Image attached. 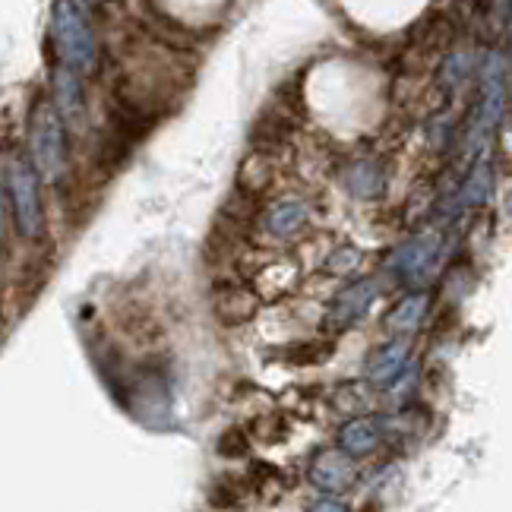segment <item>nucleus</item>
Wrapping results in <instances>:
<instances>
[{"instance_id": "7ed1b4c3", "label": "nucleus", "mask_w": 512, "mask_h": 512, "mask_svg": "<svg viewBox=\"0 0 512 512\" xmlns=\"http://www.w3.org/2000/svg\"><path fill=\"white\" fill-rule=\"evenodd\" d=\"M7 187H10V203L16 212V225L26 238H38L45 225L42 212V196H38V171L29 159L16 155L7 165Z\"/></svg>"}, {"instance_id": "6ab92c4d", "label": "nucleus", "mask_w": 512, "mask_h": 512, "mask_svg": "<svg viewBox=\"0 0 512 512\" xmlns=\"http://www.w3.org/2000/svg\"><path fill=\"white\" fill-rule=\"evenodd\" d=\"M310 512H348L339 500H320V503H313Z\"/></svg>"}, {"instance_id": "6e6552de", "label": "nucleus", "mask_w": 512, "mask_h": 512, "mask_svg": "<svg viewBox=\"0 0 512 512\" xmlns=\"http://www.w3.org/2000/svg\"><path fill=\"white\" fill-rule=\"evenodd\" d=\"M307 203L301 200H282V203H272L269 212H266V231L275 234V238H291V234H298L304 225H307Z\"/></svg>"}, {"instance_id": "f8f14e48", "label": "nucleus", "mask_w": 512, "mask_h": 512, "mask_svg": "<svg viewBox=\"0 0 512 512\" xmlns=\"http://www.w3.org/2000/svg\"><path fill=\"white\" fill-rule=\"evenodd\" d=\"M490 190H494V168H490L487 159H478L475 168L468 171L465 184H462V190L456 196V203H459V209H478V206L487 203Z\"/></svg>"}, {"instance_id": "0eeeda50", "label": "nucleus", "mask_w": 512, "mask_h": 512, "mask_svg": "<svg viewBox=\"0 0 512 512\" xmlns=\"http://www.w3.org/2000/svg\"><path fill=\"white\" fill-rule=\"evenodd\" d=\"M310 481L320 490H326V494H342L354 481V468L339 452H326V456H320L310 465Z\"/></svg>"}, {"instance_id": "ddd939ff", "label": "nucleus", "mask_w": 512, "mask_h": 512, "mask_svg": "<svg viewBox=\"0 0 512 512\" xmlns=\"http://www.w3.org/2000/svg\"><path fill=\"white\" fill-rule=\"evenodd\" d=\"M405 358H408V345L402 339L383 345L380 351H373V358L367 364V377L373 383H389L399 377V370L405 367Z\"/></svg>"}, {"instance_id": "9b49d317", "label": "nucleus", "mask_w": 512, "mask_h": 512, "mask_svg": "<svg viewBox=\"0 0 512 512\" xmlns=\"http://www.w3.org/2000/svg\"><path fill=\"white\" fill-rule=\"evenodd\" d=\"M345 187L358 200H373L383 193V165L377 159H361L345 171Z\"/></svg>"}, {"instance_id": "aec40b11", "label": "nucleus", "mask_w": 512, "mask_h": 512, "mask_svg": "<svg viewBox=\"0 0 512 512\" xmlns=\"http://www.w3.org/2000/svg\"><path fill=\"white\" fill-rule=\"evenodd\" d=\"M506 215L512 219V190H509V196H506Z\"/></svg>"}, {"instance_id": "f257e3e1", "label": "nucleus", "mask_w": 512, "mask_h": 512, "mask_svg": "<svg viewBox=\"0 0 512 512\" xmlns=\"http://www.w3.org/2000/svg\"><path fill=\"white\" fill-rule=\"evenodd\" d=\"M54 38L61 48L64 64L73 73H86L95 64V35L86 13L76 0H57L54 7Z\"/></svg>"}, {"instance_id": "a211bd4d", "label": "nucleus", "mask_w": 512, "mask_h": 512, "mask_svg": "<svg viewBox=\"0 0 512 512\" xmlns=\"http://www.w3.org/2000/svg\"><path fill=\"white\" fill-rule=\"evenodd\" d=\"M247 437L244 433H238V430H228L225 437L219 440V452H225V456H244L247 452Z\"/></svg>"}, {"instance_id": "9d476101", "label": "nucleus", "mask_w": 512, "mask_h": 512, "mask_svg": "<svg viewBox=\"0 0 512 512\" xmlns=\"http://www.w3.org/2000/svg\"><path fill=\"white\" fill-rule=\"evenodd\" d=\"M380 443V424L373 418H351L339 430V446L345 456H367Z\"/></svg>"}, {"instance_id": "4468645a", "label": "nucleus", "mask_w": 512, "mask_h": 512, "mask_svg": "<svg viewBox=\"0 0 512 512\" xmlns=\"http://www.w3.org/2000/svg\"><path fill=\"white\" fill-rule=\"evenodd\" d=\"M253 310H256V298L250 291H231L219 304V317L228 326H238V323H247L253 317Z\"/></svg>"}, {"instance_id": "2eb2a0df", "label": "nucleus", "mask_w": 512, "mask_h": 512, "mask_svg": "<svg viewBox=\"0 0 512 512\" xmlns=\"http://www.w3.org/2000/svg\"><path fill=\"white\" fill-rule=\"evenodd\" d=\"M54 86H57V105H61V111H64L67 117L80 114V108H83V95H80V83H76V73H73L70 67H61V70H57Z\"/></svg>"}, {"instance_id": "dca6fc26", "label": "nucleus", "mask_w": 512, "mask_h": 512, "mask_svg": "<svg viewBox=\"0 0 512 512\" xmlns=\"http://www.w3.org/2000/svg\"><path fill=\"white\" fill-rule=\"evenodd\" d=\"M468 73H471V54L468 51H456L446 61V67H443V83H446V89L459 92L462 83L468 80Z\"/></svg>"}, {"instance_id": "1a4fd4ad", "label": "nucleus", "mask_w": 512, "mask_h": 512, "mask_svg": "<svg viewBox=\"0 0 512 512\" xmlns=\"http://www.w3.org/2000/svg\"><path fill=\"white\" fill-rule=\"evenodd\" d=\"M430 307V298L424 291H415V294H408V298H402L396 307L389 310V317H386V332H392V336H402V332H415L424 320V313Z\"/></svg>"}, {"instance_id": "412c9836", "label": "nucleus", "mask_w": 512, "mask_h": 512, "mask_svg": "<svg viewBox=\"0 0 512 512\" xmlns=\"http://www.w3.org/2000/svg\"><path fill=\"white\" fill-rule=\"evenodd\" d=\"M0 228H4V203H0Z\"/></svg>"}, {"instance_id": "f3484780", "label": "nucleus", "mask_w": 512, "mask_h": 512, "mask_svg": "<svg viewBox=\"0 0 512 512\" xmlns=\"http://www.w3.org/2000/svg\"><path fill=\"white\" fill-rule=\"evenodd\" d=\"M358 263H361V253L354 247H345L339 253H332V260L326 266H329V272H351Z\"/></svg>"}, {"instance_id": "423d86ee", "label": "nucleus", "mask_w": 512, "mask_h": 512, "mask_svg": "<svg viewBox=\"0 0 512 512\" xmlns=\"http://www.w3.org/2000/svg\"><path fill=\"white\" fill-rule=\"evenodd\" d=\"M380 294V285L373 282V279H361V282H351L345 285L339 294H336V301L329 304V313H326V329L332 332H342L348 329L351 323H358L367 307L373 304V298Z\"/></svg>"}, {"instance_id": "f03ea898", "label": "nucleus", "mask_w": 512, "mask_h": 512, "mask_svg": "<svg viewBox=\"0 0 512 512\" xmlns=\"http://www.w3.org/2000/svg\"><path fill=\"white\" fill-rule=\"evenodd\" d=\"M29 162L35 165V171L48 177V181H57L67 165V143H64V121L57 105L45 102L38 105L35 117H32V140H29Z\"/></svg>"}, {"instance_id": "39448f33", "label": "nucleus", "mask_w": 512, "mask_h": 512, "mask_svg": "<svg viewBox=\"0 0 512 512\" xmlns=\"http://www.w3.org/2000/svg\"><path fill=\"white\" fill-rule=\"evenodd\" d=\"M440 260V234L437 231H421L418 238L405 241L396 253H392V272L399 275V279H408V282H424L427 275L433 272Z\"/></svg>"}, {"instance_id": "20e7f679", "label": "nucleus", "mask_w": 512, "mask_h": 512, "mask_svg": "<svg viewBox=\"0 0 512 512\" xmlns=\"http://www.w3.org/2000/svg\"><path fill=\"white\" fill-rule=\"evenodd\" d=\"M506 76H503V57L490 54L484 67H481V108H478V124L468 133V152L484 149L487 136L494 133V127L503 117V105H506Z\"/></svg>"}]
</instances>
